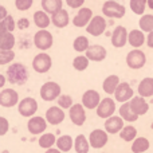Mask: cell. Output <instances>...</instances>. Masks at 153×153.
<instances>
[{
    "mask_svg": "<svg viewBox=\"0 0 153 153\" xmlns=\"http://www.w3.org/2000/svg\"><path fill=\"white\" fill-rule=\"evenodd\" d=\"M7 79L12 85H24L28 79V71L27 67L22 63H13L7 69Z\"/></svg>",
    "mask_w": 153,
    "mask_h": 153,
    "instance_id": "1",
    "label": "cell"
},
{
    "mask_svg": "<svg viewBox=\"0 0 153 153\" xmlns=\"http://www.w3.org/2000/svg\"><path fill=\"white\" fill-rule=\"evenodd\" d=\"M102 12L105 16L108 18H114V19H120L125 16V7L121 4H118L114 0H108L103 3L102 5Z\"/></svg>",
    "mask_w": 153,
    "mask_h": 153,
    "instance_id": "2",
    "label": "cell"
},
{
    "mask_svg": "<svg viewBox=\"0 0 153 153\" xmlns=\"http://www.w3.org/2000/svg\"><path fill=\"white\" fill-rule=\"evenodd\" d=\"M40 97L43 101H54L55 98L61 97V86L56 82H46L40 87Z\"/></svg>",
    "mask_w": 153,
    "mask_h": 153,
    "instance_id": "3",
    "label": "cell"
},
{
    "mask_svg": "<svg viewBox=\"0 0 153 153\" xmlns=\"http://www.w3.org/2000/svg\"><path fill=\"white\" fill-rule=\"evenodd\" d=\"M145 62H146L145 54L141 50H137V48L129 51L126 55V65L133 70H138V69H141V67H144Z\"/></svg>",
    "mask_w": 153,
    "mask_h": 153,
    "instance_id": "4",
    "label": "cell"
},
{
    "mask_svg": "<svg viewBox=\"0 0 153 153\" xmlns=\"http://www.w3.org/2000/svg\"><path fill=\"white\" fill-rule=\"evenodd\" d=\"M51 65H53V61H51V56L46 53H40L38 54L36 56L32 61V67L36 73H47L48 70L51 69Z\"/></svg>",
    "mask_w": 153,
    "mask_h": 153,
    "instance_id": "5",
    "label": "cell"
},
{
    "mask_svg": "<svg viewBox=\"0 0 153 153\" xmlns=\"http://www.w3.org/2000/svg\"><path fill=\"white\" fill-rule=\"evenodd\" d=\"M53 42H54V39H53L51 32L46 31V30L38 31L34 36V45L39 50H48L53 46Z\"/></svg>",
    "mask_w": 153,
    "mask_h": 153,
    "instance_id": "6",
    "label": "cell"
},
{
    "mask_svg": "<svg viewBox=\"0 0 153 153\" xmlns=\"http://www.w3.org/2000/svg\"><path fill=\"white\" fill-rule=\"evenodd\" d=\"M19 113L23 117H32V114L36 113L38 110V102L31 97H27L19 102Z\"/></svg>",
    "mask_w": 153,
    "mask_h": 153,
    "instance_id": "7",
    "label": "cell"
},
{
    "mask_svg": "<svg viewBox=\"0 0 153 153\" xmlns=\"http://www.w3.org/2000/svg\"><path fill=\"white\" fill-rule=\"evenodd\" d=\"M106 30V20L102 16H94L89 24H87L86 31L93 36H100Z\"/></svg>",
    "mask_w": 153,
    "mask_h": 153,
    "instance_id": "8",
    "label": "cell"
},
{
    "mask_svg": "<svg viewBox=\"0 0 153 153\" xmlns=\"http://www.w3.org/2000/svg\"><path fill=\"white\" fill-rule=\"evenodd\" d=\"M116 111V102L111 98H103L97 108V114L101 118H110Z\"/></svg>",
    "mask_w": 153,
    "mask_h": 153,
    "instance_id": "9",
    "label": "cell"
},
{
    "mask_svg": "<svg viewBox=\"0 0 153 153\" xmlns=\"http://www.w3.org/2000/svg\"><path fill=\"white\" fill-rule=\"evenodd\" d=\"M128 38L129 35H128L126 28L124 26H118L114 28L113 34H111V45L117 48H121L128 43Z\"/></svg>",
    "mask_w": 153,
    "mask_h": 153,
    "instance_id": "10",
    "label": "cell"
},
{
    "mask_svg": "<svg viewBox=\"0 0 153 153\" xmlns=\"http://www.w3.org/2000/svg\"><path fill=\"white\" fill-rule=\"evenodd\" d=\"M93 18H94V16H93V11L90 10V8H87V7L81 8V10L78 11V13L74 16V19H73V24H74L75 27H78V28H82V27H85L87 23H90Z\"/></svg>",
    "mask_w": 153,
    "mask_h": 153,
    "instance_id": "11",
    "label": "cell"
},
{
    "mask_svg": "<svg viewBox=\"0 0 153 153\" xmlns=\"http://www.w3.org/2000/svg\"><path fill=\"white\" fill-rule=\"evenodd\" d=\"M19 102V95L15 90L4 89L0 93V105L4 108H12Z\"/></svg>",
    "mask_w": 153,
    "mask_h": 153,
    "instance_id": "12",
    "label": "cell"
},
{
    "mask_svg": "<svg viewBox=\"0 0 153 153\" xmlns=\"http://www.w3.org/2000/svg\"><path fill=\"white\" fill-rule=\"evenodd\" d=\"M101 103V97L98 91L95 90H87L83 95H82V105L87 109H95L98 108Z\"/></svg>",
    "mask_w": 153,
    "mask_h": 153,
    "instance_id": "13",
    "label": "cell"
},
{
    "mask_svg": "<svg viewBox=\"0 0 153 153\" xmlns=\"http://www.w3.org/2000/svg\"><path fill=\"white\" fill-rule=\"evenodd\" d=\"M114 97L118 102H126L130 98H133V89L130 87V85L128 82H122L118 85L116 93H114Z\"/></svg>",
    "mask_w": 153,
    "mask_h": 153,
    "instance_id": "14",
    "label": "cell"
},
{
    "mask_svg": "<svg viewBox=\"0 0 153 153\" xmlns=\"http://www.w3.org/2000/svg\"><path fill=\"white\" fill-rule=\"evenodd\" d=\"M106 48L103 46H100V45H93L87 48L86 51V56L90 59V61H94V62H101L106 58Z\"/></svg>",
    "mask_w": 153,
    "mask_h": 153,
    "instance_id": "15",
    "label": "cell"
},
{
    "mask_svg": "<svg viewBox=\"0 0 153 153\" xmlns=\"http://www.w3.org/2000/svg\"><path fill=\"white\" fill-rule=\"evenodd\" d=\"M70 118H71L73 124L78 125V126L83 125V122L86 121V113H85L83 105H81V103L73 105L70 109Z\"/></svg>",
    "mask_w": 153,
    "mask_h": 153,
    "instance_id": "16",
    "label": "cell"
},
{
    "mask_svg": "<svg viewBox=\"0 0 153 153\" xmlns=\"http://www.w3.org/2000/svg\"><path fill=\"white\" fill-rule=\"evenodd\" d=\"M90 145L93 148H102L105 146V144L108 143V133L103 132L101 129H97V130H93L90 133V140H89Z\"/></svg>",
    "mask_w": 153,
    "mask_h": 153,
    "instance_id": "17",
    "label": "cell"
},
{
    "mask_svg": "<svg viewBox=\"0 0 153 153\" xmlns=\"http://www.w3.org/2000/svg\"><path fill=\"white\" fill-rule=\"evenodd\" d=\"M46 120L51 125H59L65 120V111L58 106H53L46 111Z\"/></svg>",
    "mask_w": 153,
    "mask_h": 153,
    "instance_id": "18",
    "label": "cell"
},
{
    "mask_svg": "<svg viewBox=\"0 0 153 153\" xmlns=\"http://www.w3.org/2000/svg\"><path fill=\"white\" fill-rule=\"evenodd\" d=\"M27 128L32 134H40L46 130L47 122H46V120H43V117H32L27 124Z\"/></svg>",
    "mask_w": 153,
    "mask_h": 153,
    "instance_id": "19",
    "label": "cell"
},
{
    "mask_svg": "<svg viewBox=\"0 0 153 153\" xmlns=\"http://www.w3.org/2000/svg\"><path fill=\"white\" fill-rule=\"evenodd\" d=\"M124 120L122 117H117L113 116L110 118H108V121L105 122V129L108 133H111V134H116V133L121 132L124 129Z\"/></svg>",
    "mask_w": 153,
    "mask_h": 153,
    "instance_id": "20",
    "label": "cell"
},
{
    "mask_svg": "<svg viewBox=\"0 0 153 153\" xmlns=\"http://www.w3.org/2000/svg\"><path fill=\"white\" fill-rule=\"evenodd\" d=\"M51 22H53V24L55 27H58V28H63V27H66L70 22L69 12H67L66 10L56 11L55 13L51 15Z\"/></svg>",
    "mask_w": 153,
    "mask_h": 153,
    "instance_id": "21",
    "label": "cell"
},
{
    "mask_svg": "<svg viewBox=\"0 0 153 153\" xmlns=\"http://www.w3.org/2000/svg\"><path fill=\"white\" fill-rule=\"evenodd\" d=\"M130 106H132L133 111L137 116H143V114H145L149 110V105L144 100V97H133L132 101H130Z\"/></svg>",
    "mask_w": 153,
    "mask_h": 153,
    "instance_id": "22",
    "label": "cell"
},
{
    "mask_svg": "<svg viewBox=\"0 0 153 153\" xmlns=\"http://www.w3.org/2000/svg\"><path fill=\"white\" fill-rule=\"evenodd\" d=\"M129 45L133 46L134 48H138L145 43V35H144V31H140V30H132L129 32Z\"/></svg>",
    "mask_w": 153,
    "mask_h": 153,
    "instance_id": "23",
    "label": "cell"
},
{
    "mask_svg": "<svg viewBox=\"0 0 153 153\" xmlns=\"http://www.w3.org/2000/svg\"><path fill=\"white\" fill-rule=\"evenodd\" d=\"M34 23L36 27H39L40 30H45L47 28L48 26H50V23H53L51 22V19L48 18V15L46 13V11H36V12L34 13Z\"/></svg>",
    "mask_w": 153,
    "mask_h": 153,
    "instance_id": "24",
    "label": "cell"
},
{
    "mask_svg": "<svg viewBox=\"0 0 153 153\" xmlns=\"http://www.w3.org/2000/svg\"><path fill=\"white\" fill-rule=\"evenodd\" d=\"M140 97H152L153 95V78H144L138 85Z\"/></svg>",
    "mask_w": 153,
    "mask_h": 153,
    "instance_id": "25",
    "label": "cell"
},
{
    "mask_svg": "<svg viewBox=\"0 0 153 153\" xmlns=\"http://www.w3.org/2000/svg\"><path fill=\"white\" fill-rule=\"evenodd\" d=\"M120 116L122 117V120H125V121L128 122H134L137 121L138 116L133 111L132 106H130V102H125L124 105L120 108Z\"/></svg>",
    "mask_w": 153,
    "mask_h": 153,
    "instance_id": "26",
    "label": "cell"
},
{
    "mask_svg": "<svg viewBox=\"0 0 153 153\" xmlns=\"http://www.w3.org/2000/svg\"><path fill=\"white\" fill-rule=\"evenodd\" d=\"M120 85V78L117 75H109L108 78L103 81V91L106 93V94H114L117 90V87H118Z\"/></svg>",
    "mask_w": 153,
    "mask_h": 153,
    "instance_id": "27",
    "label": "cell"
},
{
    "mask_svg": "<svg viewBox=\"0 0 153 153\" xmlns=\"http://www.w3.org/2000/svg\"><path fill=\"white\" fill-rule=\"evenodd\" d=\"M15 46V36L12 32H0V50H12Z\"/></svg>",
    "mask_w": 153,
    "mask_h": 153,
    "instance_id": "28",
    "label": "cell"
},
{
    "mask_svg": "<svg viewBox=\"0 0 153 153\" xmlns=\"http://www.w3.org/2000/svg\"><path fill=\"white\" fill-rule=\"evenodd\" d=\"M42 7H43V10L46 11V12H48V13H55L56 11H59V10H62V0H42Z\"/></svg>",
    "mask_w": 153,
    "mask_h": 153,
    "instance_id": "29",
    "label": "cell"
},
{
    "mask_svg": "<svg viewBox=\"0 0 153 153\" xmlns=\"http://www.w3.org/2000/svg\"><path fill=\"white\" fill-rule=\"evenodd\" d=\"M149 149V141L145 137H138L133 141L132 144V152L133 153H143Z\"/></svg>",
    "mask_w": 153,
    "mask_h": 153,
    "instance_id": "30",
    "label": "cell"
},
{
    "mask_svg": "<svg viewBox=\"0 0 153 153\" xmlns=\"http://www.w3.org/2000/svg\"><path fill=\"white\" fill-rule=\"evenodd\" d=\"M89 146H90V143L86 140V137H85L83 134L76 136L75 144H74V148H75L76 153H87L89 152Z\"/></svg>",
    "mask_w": 153,
    "mask_h": 153,
    "instance_id": "31",
    "label": "cell"
},
{
    "mask_svg": "<svg viewBox=\"0 0 153 153\" xmlns=\"http://www.w3.org/2000/svg\"><path fill=\"white\" fill-rule=\"evenodd\" d=\"M73 138L70 136H61V137L56 140V146H58L59 151L62 152H69L73 148Z\"/></svg>",
    "mask_w": 153,
    "mask_h": 153,
    "instance_id": "32",
    "label": "cell"
},
{
    "mask_svg": "<svg viewBox=\"0 0 153 153\" xmlns=\"http://www.w3.org/2000/svg\"><path fill=\"white\" fill-rule=\"evenodd\" d=\"M136 136H137V130H136L134 126H130V125L125 126L124 129L120 132V137H121L124 141H128V143L134 140Z\"/></svg>",
    "mask_w": 153,
    "mask_h": 153,
    "instance_id": "33",
    "label": "cell"
},
{
    "mask_svg": "<svg viewBox=\"0 0 153 153\" xmlns=\"http://www.w3.org/2000/svg\"><path fill=\"white\" fill-rule=\"evenodd\" d=\"M140 24V30L145 32L153 31V15H143V18L138 22Z\"/></svg>",
    "mask_w": 153,
    "mask_h": 153,
    "instance_id": "34",
    "label": "cell"
},
{
    "mask_svg": "<svg viewBox=\"0 0 153 153\" xmlns=\"http://www.w3.org/2000/svg\"><path fill=\"white\" fill-rule=\"evenodd\" d=\"M73 47H74V50L78 51V53L87 51V48L90 47V46H89V39H87L86 36H78V38H75L74 43H73Z\"/></svg>",
    "mask_w": 153,
    "mask_h": 153,
    "instance_id": "35",
    "label": "cell"
},
{
    "mask_svg": "<svg viewBox=\"0 0 153 153\" xmlns=\"http://www.w3.org/2000/svg\"><path fill=\"white\" fill-rule=\"evenodd\" d=\"M146 4H148V0H130V10L136 15H143Z\"/></svg>",
    "mask_w": 153,
    "mask_h": 153,
    "instance_id": "36",
    "label": "cell"
},
{
    "mask_svg": "<svg viewBox=\"0 0 153 153\" xmlns=\"http://www.w3.org/2000/svg\"><path fill=\"white\" fill-rule=\"evenodd\" d=\"M89 61L90 59L85 55L75 56L74 61H73V66H74V69L78 70V71H83V70H86L87 66H89Z\"/></svg>",
    "mask_w": 153,
    "mask_h": 153,
    "instance_id": "37",
    "label": "cell"
},
{
    "mask_svg": "<svg viewBox=\"0 0 153 153\" xmlns=\"http://www.w3.org/2000/svg\"><path fill=\"white\" fill-rule=\"evenodd\" d=\"M55 143H56V140H55V136H54L53 133H46V134H43L42 137L39 138V145L42 146V148H46V149H51V146H53Z\"/></svg>",
    "mask_w": 153,
    "mask_h": 153,
    "instance_id": "38",
    "label": "cell"
},
{
    "mask_svg": "<svg viewBox=\"0 0 153 153\" xmlns=\"http://www.w3.org/2000/svg\"><path fill=\"white\" fill-rule=\"evenodd\" d=\"M15 20H13L12 16H7L4 20H1L0 23V32H12L15 30Z\"/></svg>",
    "mask_w": 153,
    "mask_h": 153,
    "instance_id": "39",
    "label": "cell"
},
{
    "mask_svg": "<svg viewBox=\"0 0 153 153\" xmlns=\"http://www.w3.org/2000/svg\"><path fill=\"white\" fill-rule=\"evenodd\" d=\"M15 58V53L12 50H1L0 51V65H7Z\"/></svg>",
    "mask_w": 153,
    "mask_h": 153,
    "instance_id": "40",
    "label": "cell"
},
{
    "mask_svg": "<svg viewBox=\"0 0 153 153\" xmlns=\"http://www.w3.org/2000/svg\"><path fill=\"white\" fill-rule=\"evenodd\" d=\"M58 105H59V108H62V109H71L73 98L70 97V95H66V94L61 95V97L58 98Z\"/></svg>",
    "mask_w": 153,
    "mask_h": 153,
    "instance_id": "41",
    "label": "cell"
},
{
    "mask_svg": "<svg viewBox=\"0 0 153 153\" xmlns=\"http://www.w3.org/2000/svg\"><path fill=\"white\" fill-rule=\"evenodd\" d=\"M34 4V0H15V5L19 11H27Z\"/></svg>",
    "mask_w": 153,
    "mask_h": 153,
    "instance_id": "42",
    "label": "cell"
},
{
    "mask_svg": "<svg viewBox=\"0 0 153 153\" xmlns=\"http://www.w3.org/2000/svg\"><path fill=\"white\" fill-rule=\"evenodd\" d=\"M66 3L70 8H81L83 5L85 0H66Z\"/></svg>",
    "mask_w": 153,
    "mask_h": 153,
    "instance_id": "43",
    "label": "cell"
},
{
    "mask_svg": "<svg viewBox=\"0 0 153 153\" xmlns=\"http://www.w3.org/2000/svg\"><path fill=\"white\" fill-rule=\"evenodd\" d=\"M0 125H1V130H0V134L4 136L8 130V121L4 118V117H0Z\"/></svg>",
    "mask_w": 153,
    "mask_h": 153,
    "instance_id": "44",
    "label": "cell"
},
{
    "mask_svg": "<svg viewBox=\"0 0 153 153\" xmlns=\"http://www.w3.org/2000/svg\"><path fill=\"white\" fill-rule=\"evenodd\" d=\"M28 26H30V20H28V19H26V18L19 19V22H18V27H19L20 30H26V28H28Z\"/></svg>",
    "mask_w": 153,
    "mask_h": 153,
    "instance_id": "45",
    "label": "cell"
},
{
    "mask_svg": "<svg viewBox=\"0 0 153 153\" xmlns=\"http://www.w3.org/2000/svg\"><path fill=\"white\" fill-rule=\"evenodd\" d=\"M146 45H148L149 48H153V31L149 32L148 38H146Z\"/></svg>",
    "mask_w": 153,
    "mask_h": 153,
    "instance_id": "46",
    "label": "cell"
},
{
    "mask_svg": "<svg viewBox=\"0 0 153 153\" xmlns=\"http://www.w3.org/2000/svg\"><path fill=\"white\" fill-rule=\"evenodd\" d=\"M7 18V10H5V7H0V19L1 20H4V19Z\"/></svg>",
    "mask_w": 153,
    "mask_h": 153,
    "instance_id": "47",
    "label": "cell"
},
{
    "mask_svg": "<svg viewBox=\"0 0 153 153\" xmlns=\"http://www.w3.org/2000/svg\"><path fill=\"white\" fill-rule=\"evenodd\" d=\"M46 153H61V151H58V149H47Z\"/></svg>",
    "mask_w": 153,
    "mask_h": 153,
    "instance_id": "48",
    "label": "cell"
},
{
    "mask_svg": "<svg viewBox=\"0 0 153 153\" xmlns=\"http://www.w3.org/2000/svg\"><path fill=\"white\" fill-rule=\"evenodd\" d=\"M4 82H5L4 75H0V86H4Z\"/></svg>",
    "mask_w": 153,
    "mask_h": 153,
    "instance_id": "49",
    "label": "cell"
},
{
    "mask_svg": "<svg viewBox=\"0 0 153 153\" xmlns=\"http://www.w3.org/2000/svg\"><path fill=\"white\" fill-rule=\"evenodd\" d=\"M148 5L151 10H153V0H148Z\"/></svg>",
    "mask_w": 153,
    "mask_h": 153,
    "instance_id": "50",
    "label": "cell"
},
{
    "mask_svg": "<svg viewBox=\"0 0 153 153\" xmlns=\"http://www.w3.org/2000/svg\"><path fill=\"white\" fill-rule=\"evenodd\" d=\"M151 128H152V129H153V122H152V125H151Z\"/></svg>",
    "mask_w": 153,
    "mask_h": 153,
    "instance_id": "51",
    "label": "cell"
}]
</instances>
